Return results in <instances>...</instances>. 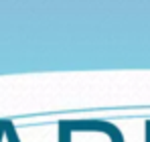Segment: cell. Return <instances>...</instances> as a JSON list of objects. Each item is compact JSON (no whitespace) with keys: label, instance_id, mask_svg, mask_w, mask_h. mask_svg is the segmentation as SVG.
I'll return each mask as SVG.
<instances>
[{"label":"cell","instance_id":"1","mask_svg":"<svg viewBox=\"0 0 150 142\" xmlns=\"http://www.w3.org/2000/svg\"><path fill=\"white\" fill-rule=\"evenodd\" d=\"M2 136H4V120H0V142H2Z\"/></svg>","mask_w":150,"mask_h":142}]
</instances>
